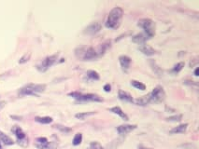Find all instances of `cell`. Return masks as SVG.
Listing matches in <instances>:
<instances>
[{
	"instance_id": "6da1fadb",
	"label": "cell",
	"mask_w": 199,
	"mask_h": 149,
	"mask_svg": "<svg viewBox=\"0 0 199 149\" xmlns=\"http://www.w3.org/2000/svg\"><path fill=\"white\" fill-rule=\"evenodd\" d=\"M124 16V11L120 7H116L111 9V11L109 13L108 18L106 20V27L109 29H118L121 26L122 20Z\"/></svg>"
},
{
	"instance_id": "7a4b0ae2",
	"label": "cell",
	"mask_w": 199,
	"mask_h": 149,
	"mask_svg": "<svg viewBox=\"0 0 199 149\" xmlns=\"http://www.w3.org/2000/svg\"><path fill=\"white\" fill-rule=\"evenodd\" d=\"M76 56L82 61H92L103 56L99 48H80L76 49Z\"/></svg>"
},
{
	"instance_id": "3957f363",
	"label": "cell",
	"mask_w": 199,
	"mask_h": 149,
	"mask_svg": "<svg viewBox=\"0 0 199 149\" xmlns=\"http://www.w3.org/2000/svg\"><path fill=\"white\" fill-rule=\"evenodd\" d=\"M46 89L45 84H28L22 88L19 91L20 95H37L40 92H43Z\"/></svg>"
},
{
	"instance_id": "277c9868",
	"label": "cell",
	"mask_w": 199,
	"mask_h": 149,
	"mask_svg": "<svg viewBox=\"0 0 199 149\" xmlns=\"http://www.w3.org/2000/svg\"><path fill=\"white\" fill-rule=\"evenodd\" d=\"M138 25L144 30V34L149 37L152 38L155 35V23L151 19H141L138 21Z\"/></svg>"
},
{
	"instance_id": "5b68a950",
	"label": "cell",
	"mask_w": 199,
	"mask_h": 149,
	"mask_svg": "<svg viewBox=\"0 0 199 149\" xmlns=\"http://www.w3.org/2000/svg\"><path fill=\"white\" fill-rule=\"evenodd\" d=\"M69 96H72L73 98L79 100V101H83V102H103V99L99 97L96 94H81L80 92H71L69 93Z\"/></svg>"
},
{
	"instance_id": "8992f818",
	"label": "cell",
	"mask_w": 199,
	"mask_h": 149,
	"mask_svg": "<svg viewBox=\"0 0 199 149\" xmlns=\"http://www.w3.org/2000/svg\"><path fill=\"white\" fill-rule=\"evenodd\" d=\"M149 95V98H150V101L151 103L152 102H154V103H159V102H162L165 100L166 98V93H165V91L163 89V87L161 86H157L153 89V91L148 94Z\"/></svg>"
},
{
	"instance_id": "52a82bcc",
	"label": "cell",
	"mask_w": 199,
	"mask_h": 149,
	"mask_svg": "<svg viewBox=\"0 0 199 149\" xmlns=\"http://www.w3.org/2000/svg\"><path fill=\"white\" fill-rule=\"evenodd\" d=\"M57 58H58V55L57 54H54V55H51V56H48L46 57L37 66V70L40 71V72H46L51 66H52L56 61H57Z\"/></svg>"
},
{
	"instance_id": "ba28073f",
	"label": "cell",
	"mask_w": 199,
	"mask_h": 149,
	"mask_svg": "<svg viewBox=\"0 0 199 149\" xmlns=\"http://www.w3.org/2000/svg\"><path fill=\"white\" fill-rule=\"evenodd\" d=\"M101 30V24L98 21L93 22L90 25H88L85 30H84V34L89 35H94L95 34H97L99 31Z\"/></svg>"
},
{
	"instance_id": "9c48e42d",
	"label": "cell",
	"mask_w": 199,
	"mask_h": 149,
	"mask_svg": "<svg viewBox=\"0 0 199 149\" xmlns=\"http://www.w3.org/2000/svg\"><path fill=\"white\" fill-rule=\"evenodd\" d=\"M119 62H120L122 69L124 72H127L129 67H130V64H131V59L128 56H126V55H122L119 58Z\"/></svg>"
},
{
	"instance_id": "30bf717a",
	"label": "cell",
	"mask_w": 199,
	"mask_h": 149,
	"mask_svg": "<svg viewBox=\"0 0 199 149\" xmlns=\"http://www.w3.org/2000/svg\"><path fill=\"white\" fill-rule=\"evenodd\" d=\"M137 129V125H121L117 128V132L121 135H125Z\"/></svg>"
},
{
	"instance_id": "8fae6325",
	"label": "cell",
	"mask_w": 199,
	"mask_h": 149,
	"mask_svg": "<svg viewBox=\"0 0 199 149\" xmlns=\"http://www.w3.org/2000/svg\"><path fill=\"white\" fill-rule=\"evenodd\" d=\"M138 49H139L144 55H147V56H152V55H154V54L156 53V51L154 50V49H153L151 46L146 45V44L139 45Z\"/></svg>"
},
{
	"instance_id": "7c38bea8",
	"label": "cell",
	"mask_w": 199,
	"mask_h": 149,
	"mask_svg": "<svg viewBox=\"0 0 199 149\" xmlns=\"http://www.w3.org/2000/svg\"><path fill=\"white\" fill-rule=\"evenodd\" d=\"M148 39H150V38H149L144 33H143V34H138V35H134L133 38H132L133 42H134V43H137V44H138V45L145 44V42H146Z\"/></svg>"
},
{
	"instance_id": "4fadbf2b",
	"label": "cell",
	"mask_w": 199,
	"mask_h": 149,
	"mask_svg": "<svg viewBox=\"0 0 199 149\" xmlns=\"http://www.w3.org/2000/svg\"><path fill=\"white\" fill-rule=\"evenodd\" d=\"M110 112H112L113 114H116V115H118L120 118H122L124 120H129V118H128V116L121 109V107H119V106H114V107H112V108H110V109H109Z\"/></svg>"
},
{
	"instance_id": "5bb4252c",
	"label": "cell",
	"mask_w": 199,
	"mask_h": 149,
	"mask_svg": "<svg viewBox=\"0 0 199 149\" xmlns=\"http://www.w3.org/2000/svg\"><path fill=\"white\" fill-rule=\"evenodd\" d=\"M118 95H119V98H120L122 101L128 102V103H133V102H134V99H133L132 95H131L130 93H128V92L124 91H122V90H121V91H119Z\"/></svg>"
},
{
	"instance_id": "9a60e30c",
	"label": "cell",
	"mask_w": 199,
	"mask_h": 149,
	"mask_svg": "<svg viewBox=\"0 0 199 149\" xmlns=\"http://www.w3.org/2000/svg\"><path fill=\"white\" fill-rule=\"evenodd\" d=\"M12 132L15 133L18 141H22V140H23V139L26 138V136H25L24 133L22 132V130L20 127H18V126H14L13 129H12Z\"/></svg>"
},
{
	"instance_id": "2e32d148",
	"label": "cell",
	"mask_w": 199,
	"mask_h": 149,
	"mask_svg": "<svg viewBox=\"0 0 199 149\" xmlns=\"http://www.w3.org/2000/svg\"><path fill=\"white\" fill-rule=\"evenodd\" d=\"M187 127H188V124H182V125H180V126H178V127H176V128L172 129V130L169 132V133H170V134L183 133H185V132H186Z\"/></svg>"
},
{
	"instance_id": "e0dca14e",
	"label": "cell",
	"mask_w": 199,
	"mask_h": 149,
	"mask_svg": "<svg viewBox=\"0 0 199 149\" xmlns=\"http://www.w3.org/2000/svg\"><path fill=\"white\" fill-rule=\"evenodd\" d=\"M84 79H87V80H98L99 79V75H98L97 72L90 70V71L86 72Z\"/></svg>"
},
{
	"instance_id": "ac0fdd59",
	"label": "cell",
	"mask_w": 199,
	"mask_h": 149,
	"mask_svg": "<svg viewBox=\"0 0 199 149\" xmlns=\"http://www.w3.org/2000/svg\"><path fill=\"white\" fill-rule=\"evenodd\" d=\"M0 141L3 142V144L6 145V146H11V145L14 144L13 140L10 137H8L7 134L3 133L2 132H0Z\"/></svg>"
},
{
	"instance_id": "d6986e66",
	"label": "cell",
	"mask_w": 199,
	"mask_h": 149,
	"mask_svg": "<svg viewBox=\"0 0 199 149\" xmlns=\"http://www.w3.org/2000/svg\"><path fill=\"white\" fill-rule=\"evenodd\" d=\"M135 103H136V105H142V106H144V105H149V104L151 103V101H150L149 95H146V96H143L142 98L137 99V100L135 101Z\"/></svg>"
},
{
	"instance_id": "ffe728a7",
	"label": "cell",
	"mask_w": 199,
	"mask_h": 149,
	"mask_svg": "<svg viewBox=\"0 0 199 149\" xmlns=\"http://www.w3.org/2000/svg\"><path fill=\"white\" fill-rule=\"evenodd\" d=\"M35 120L41 124H50L52 122V119L50 117H36Z\"/></svg>"
},
{
	"instance_id": "44dd1931",
	"label": "cell",
	"mask_w": 199,
	"mask_h": 149,
	"mask_svg": "<svg viewBox=\"0 0 199 149\" xmlns=\"http://www.w3.org/2000/svg\"><path fill=\"white\" fill-rule=\"evenodd\" d=\"M131 85L134 88H136L138 90H140V91H145L146 90V86L143 83H141L139 81H137V80H132L131 81Z\"/></svg>"
},
{
	"instance_id": "7402d4cb",
	"label": "cell",
	"mask_w": 199,
	"mask_h": 149,
	"mask_svg": "<svg viewBox=\"0 0 199 149\" xmlns=\"http://www.w3.org/2000/svg\"><path fill=\"white\" fill-rule=\"evenodd\" d=\"M95 112H84V113H79V114H76V118H77V119H79L83 120V119H85L86 118L91 117V116H93V115H95Z\"/></svg>"
},
{
	"instance_id": "603a6c76",
	"label": "cell",
	"mask_w": 199,
	"mask_h": 149,
	"mask_svg": "<svg viewBox=\"0 0 199 149\" xmlns=\"http://www.w3.org/2000/svg\"><path fill=\"white\" fill-rule=\"evenodd\" d=\"M82 142V134L81 133H77L75 136H74V139H73V145L74 146H79L80 145Z\"/></svg>"
},
{
	"instance_id": "cb8c5ba5",
	"label": "cell",
	"mask_w": 199,
	"mask_h": 149,
	"mask_svg": "<svg viewBox=\"0 0 199 149\" xmlns=\"http://www.w3.org/2000/svg\"><path fill=\"white\" fill-rule=\"evenodd\" d=\"M183 67H184V63H183V62H181V63H177V64L173 67L172 71H173L174 73H179L180 71H182V68H183Z\"/></svg>"
},
{
	"instance_id": "d4e9b609",
	"label": "cell",
	"mask_w": 199,
	"mask_h": 149,
	"mask_svg": "<svg viewBox=\"0 0 199 149\" xmlns=\"http://www.w3.org/2000/svg\"><path fill=\"white\" fill-rule=\"evenodd\" d=\"M182 119V115H176V116H173V117H169V118H167L166 119L167 121H172V122H177V121H181Z\"/></svg>"
},
{
	"instance_id": "484cf974",
	"label": "cell",
	"mask_w": 199,
	"mask_h": 149,
	"mask_svg": "<svg viewBox=\"0 0 199 149\" xmlns=\"http://www.w3.org/2000/svg\"><path fill=\"white\" fill-rule=\"evenodd\" d=\"M54 127L56 129H58L59 131H61L62 133H69L71 132V129H69L67 127H65V126H62V125H55Z\"/></svg>"
},
{
	"instance_id": "4316f807",
	"label": "cell",
	"mask_w": 199,
	"mask_h": 149,
	"mask_svg": "<svg viewBox=\"0 0 199 149\" xmlns=\"http://www.w3.org/2000/svg\"><path fill=\"white\" fill-rule=\"evenodd\" d=\"M150 63H151V66H152V68H153V70L156 73V74H161V72H162V70L156 65V63L154 62V61H151L150 62Z\"/></svg>"
},
{
	"instance_id": "83f0119b",
	"label": "cell",
	"mask_w": 199,
	"mask_h": 149,
	"mask_svg": "<svg viewBox=\"0 0 199 149\" xmlns=\"http://www.w3.org/2000/svg\"><path fill=\"white\" fill-rule=\"evenodd\" d=\"M88 149H104L102 147V146L99 144V143H97V142H93V143H91L90 144V147H89V148Z\"/></svg>"
},
{
	"instance_id": "f1b7e54d",
	"label": "cell",
	"mask_w": 199,
	"mask_h": 149,
	"mask_svg": "<svg viewBox=\"0 0 199 149\" xmlns=\"http://www.w3.org/2000/svg\"><path fill=\"white\" fill-rule=\"evenodd\" d=\"M30 56H31V54H30V53H27V54L23 55V56L20 59L19 63H26V62L30 59Z\"/></svg>"
},
{
	"instance_id": "f546056e",
	"label": "cell",
	"mask_w": 199,
	"mask_h": 149,
	"mask_svg": "<svg viewBox=\"0 0 199 149\" xmlns=\"http://www.w3.org/2000/svg\"><path fill=\"white\" fill-rule=\"evenodd\" d=\"M104 91H105L106 92H109V91H111V86H110L109 84H106V85L104 86Z\"/></svg>"
},
{
	"instance_id": "4dcf8cb0",
	"label": "cell",
	"mask_w": 199,
	"mask_h": 149,
	"mask_svg": "<svg viewBox=\"0 0 199 149\" xmlns=\"http://www.w3.org/2000/svg\"><path fill=\"white\" fill-rule=\"evenodd\" d=\"M5 105H6V102H4V101H2V102H0V110L5 106Z\"/></svg>"
},
{
	"instance_id": "1f68e13d",
	"label": "cell",
	"mask_w": 199,
	"mask_h": 149,
	"mask_svg": "<svg viewBox=\"0 0 199 149\" xmlns=\"http://www.w3.org/2000/svg\"><path fill=\"white\" fill-rule=\"evenodd\" d=\"M198 71H199V68H197V69H196V71H195V76H197V77L198 76Z\"/></svg>"
},
{
	"instance_id": "d6a6232c",
	"label": "cell",
	"mask_w": 199,
	"mask_h": 149,
	"mask_svg": "<svg viewBox=\"0 0 199 149\" xmlns=\"http://www.w3.org/2000/svg\"><path fill=\"white\" fill-rule=\"evenodd\" d=\"M138 148L139 149H151V148H147V147H142V146L138 147Z\"/></svg>"
},
{
	"instance_id": "836d02e7",
	"label": "cell",
	"mask_w": 199,
	"mask_h": 149,
	"mask_svg": "<svg viewBox=\"0 0 199 149\" xmlns=\"http://www.w3.org/2000/svg\"><path fill=\"white\" fill-rule=\"evenodd\" d=\"M0 149H2V147H1V145H0Z\"/></svg>"
}]
</instances>
